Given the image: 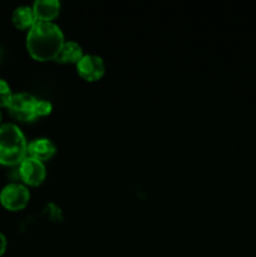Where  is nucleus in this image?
Masks as SVG:
<instances>
[{
	"instance_id": "obj_12",
	"label": "nucleus",
	"mask_w": 256,
	"mask_h": 257,
	"mask_svg": "<svg viewBox=\"0 0 256 257\" xmlns=\"http://www.w3.org/2000/svg\"><path fill=\"white\" fill-rule=\"evenodd\" d=\"M53 110V104L49 100L38 99L37 103V117L39 115H47Z\"/></svg>"
},
{
	"instance_id": "obj_1",
	"label": "nucleus",
	"mask_w": 256,
	"mask_h": 257,
	"mask_svg": "<svg viewBox=\"0 0 256 257\" xmlns=\"http://www.w3.org/2000/svg\"><path fill=\"white\" fill-rule=\"evenodd\" d=\"M63 44L64 35L62 29L52 22L38 20L28 32V52L37 60L55 59Z\"/></svg>"
},
{
	"instance_id": "obj_13",
	"label": "nucleus",
	"mask_w": 256,
	"mask_h": 257,
	"mask_svg": "<svg viewBox=\"0 0 256 257\" xmlns=\"http://www.w3.org/2000/svg\"><path fill=\"white\" fill-rule=\"evenodd\" d=\"M5 250H7V237L4 236V233L0 232V256L4 255Z\"/></svg>"
},
{
	"instance_id": "obj_11",
	"label": "nucleus",
	"mask_w": 256,
	"mask_h": 257,
	"mask_svg": "<svg viewBox=\"0 0 256 257\" xmlns=\"http://www.w3.org/2000/svg\"><path fill=\"white\" fill-rule=\"evenodd\" d=\"M13 93L7 80L0 78V107H8L12 100Z\"/></svg>"
},
{
	"instance_id": "obj_4",
	"label": "nucleus",
	"mask_w": 256,
	"mask_h": 257,
	"mask_svg": "<svg viewBox=\"0 0 256 257\" xmlns=\"http://www.w3.org/2000/svg\"><path fill=\"white\" fill-rule=\"evenodd\" d=\"M30 192L22 183H9L0 192V202L7 210L18 211L28 205Z\"/></svg>"
},
{
	"instance_id": "obj_3",
	"label": "nucleus",
	"mask_w": 256,
	"mask_h": 257,
	"mask_svg": "<svg viewBox=\"0 0 256 257\" xmlns=\"http://www.w3.org/2000/svg\"><path fill=\"white\" fill-rule=\"evenodd\" d=\"M38 99L30 93L20 92L13 94L10 100L9 112L13 117L19 120H32L37 117Z\"/></svg>"
},
{
	"instance_id": "obj_8",
	"label": "nucleus",
	"mask_w": 256,
	"mask_h": 257,
	"mask_svg": "<svg viewBox=\"0 0 256 257\" xmlns=\"http://www.w3.org/2000/svg\"><path fill=\"white\" fill-rule=\"evenodd\" d=\"M60 3L58 0H37L33 4V10L37 20L50 22L59 13Z\"/></svg>"
},
{
	"instance_id": "obj_6",
	"label": "nucleus",
	"mask_w": 256,
	"mask_h": 257,
	"mask_svg": "<svg viewBox=\"0 0 256 257\" xmlns=\"http://www.w3.org/2000/svg\"><path fill=\"white\" fill-rule=\"evenodd\" d=\"M20 178L27 185L37 186L44 181L45 178V166L42 161L33 157H25L19 163Z\"/></svg>"
},
{
	"instance_id": "obj_7",
	"label": "nucleus",
	"mask_w": 256,
	"mask_h": 257,
	"mask_svg": "<svg viewBox=\"0 0 256 257\" xmlns=\"http://www.w3.org/2000/svg\"><path fill=\"white\" fill-rule=\"evenodd\" d=\"M27 153L29 157L37 158L39 161H47L55 153V146L48 138H37L28 143Z\"/></svg>"
},
{
	"instance_id": "obj_9",
	"label": "nucleus",
	"mask_w": 256,
	"mask_h": 257,
	"mask_svg": "<svg viewBox=\"0 0 256 257\" xmlns=\"http://www.w3.org/2000/svg\"><path fill=\"white\" fill-rule=\"evenodd\" d=\"M12 20H13V24H14L18 29H27V28H32L33 25L38 22L37 18H35L33 7H28V5L18 7L17 9L13 12Z\"/></svg>"
},
{
	"instance_id": "obj_2",
	"label": "nucleus",
	"mask_w": 256,
	"mask_h": 257,
	"mask_svg": "<svg viewBox=\"0 0 256 257\" xmlns=\"http://www.w3.org/2000/svg\"><path fill=\"white\" fill-rule=\"evenodd\" d=\"M28 143L24 133L14 123L0 125V165L14 166L27 157Z\"/></svg>"
},
{
	"instance_id": "obj_10",
	"label": "nucleus",
	"mask_w": 256,
	"mask_h": 257,
	"mask_svg": "<svg viewBox=\"0 0 256 257\" xmlns=\"http://www.w3.org/2000/svg\"><path fill=\"white\" fill-rule=\"evenodd\" d=\"M83 57V49L77 42H64V44L60 48L55 60L59 63H75Z\"/></svg>"
},
{
	"instance_id": "obj_14",
	"label": "nucleus",
	"mask_w": 256,
	"mask_h": 257,
	"mask_svg": "<svg viewBox=\"0 0 256 257\" xmlns=\"http://www.w3.org/2000/svg\"><path fill=\"white\" fill-rule=\"evenodd\" d=\"M0 120H2V112H0Z\"/></svg>"
},
{
	"instance_id": "obj_5",
	"label": "nucleus",
	"mask_w": 256,
	"mask_h": 257,
	"mask_svg": "<svg viewBox=\"0 0 256 257\" xmlns=\"http://www.w3.org/2000/svg\"><path fill=\"white\" fill-rule=\"evenodd\" d=\"M77 70L83 79L94 82L104 74V60L97 54H83V57L77 63Z\"/></svg>"
}]
</instances>
